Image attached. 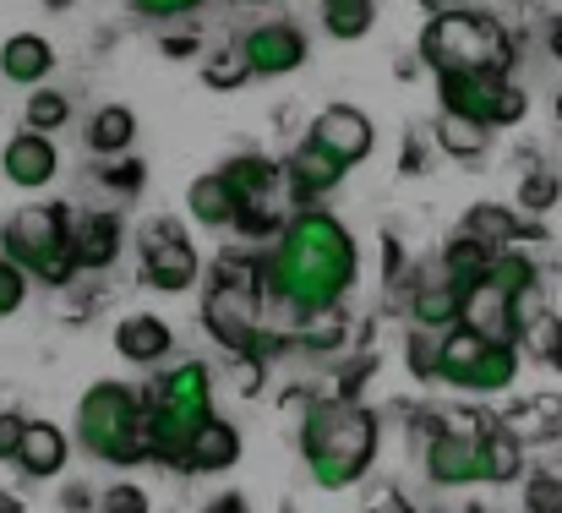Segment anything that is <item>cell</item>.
I'll list each match as a JSON object with an SVG mask.
<instances>
[{"label":"cell","instance_id":"obj_40","mask_svg":"<svg viewBox=\"0 0 562 513\" xmlns=\"http://www.w3.org/2000/svg\"><path fill=\"white\" fill-rule=\"evenodd\" d=\"M27 268L16 263V257H0V317H11V312H22V301H27Z\"/></svg>","mask_w":562,"mask_h":513},{"label":"cell","instance_id":"obj_50","mask_svg":"<svg viewBox=\"0 0 562 513\" xmlns=\"http://www.w3.org/2000/svg\"><path fill=\"white\" fill-rule=\"evenodd\" d=\"M547 44H552V55H558V60H562V16H558V22H552V27H547Z\"/></svg>","mask_w":562,"mask_h":513},{"label":"cell","instance_id":"obj_18","mask_svg":"<svg viewBox=\"0 0 562 513\" xmlns=\"http://www.w3.org/2000/svg\"><path fill=\"white\" fill-rule=\"evenodd\" d=\"M519 377V344L514 339H486L481 355L470 360V371L459 377L464 393H508Z\"/></svg>","mask_w":562,"mask_h":513},{"label":"cell","instance_id":"obj_29","mask_svg":"<svg viewBox=\"0 0 562 513\" xmlns=\"http://www.w3.org/2000/svg\"><path fill=\"white\" fill-rule=\"evenodd\" d=\"M492 257H497V246H486L481 235H459V241H448V252H442V274L453 279V285H481L486 274H492Z\"/></svg>","mask_w":562,"mask_h":513},{"label":"cell","instance_id":"obj_37","mask_svg":"<svg viewBox=\"0 0 562 513\" xmlns=\"http://www.w3.org/2000/svg\"><path fill=\"white\" fill-rule=\"evenodd\" d=\"M442 334H448V328H426V323H415V334H409V344H404V355H409V371H415V377H437Z\"/></svg>","mask_w":562,"mask_h":513},{"label":"cell","instance_id":"obj_17","mask_svg":"<svg viewBox=\"0 0 562 513\" xmlns=\"http://www.w3.org/2000/svg\"><path fill=\"white\" fill-rule=\"evenodd\" d=\"M115 349H121V360H132V366H159V360H170L176 334H170L165 317H154V312H132V317L115 328Z\"/></svg>","mask_w":562,"mask_h":513},{"label":"cell","instance_id":"obj_46","mask_svg":"<svg viewBox=\"0 0 562 513\" xmlns=\"http://www.w3.org/2000/svg\"><path fill=\"white\" fill-rule=\"evenodd\" d=\"M104 180H115V186H143V165H132V154H115V165L104 170Z\"/></svg>","mask_w":562,"mask_h":513},{"label":"cell","instance_id":"obj_4","mask_svg":"<svg viewBox=\"0 0 562 513\" xmlns=\"http://www.w3.org/2000/svg\"><path fill=\"white\" fill-rule=\"evenodd\" d=\"M420 60L431 71H475V66L508 71L514 44L492 16H481L470 5H453V11H431V22L420 27Z\"/></svg>","mask_w":562,"mask_h":513},{"label":"cell","instance_id":"obj_32","mask_svg":"<svg viewBox=\"0 0 562 513\" xmlns=\"http://www.w3.org/2000/svg\"><path fill=\"white\" fill-rule=\"evenodd\" d=\"M464 230H470V235H481V241H486V246H497V252H503V246H514V241L525 235V230H519V213H514V208H497V202L470 208Z\"/></svg>","mask_w":562,"mask_h":513},{"label":"cell","instance_id":"obj_13","mask_svg":"<svg viewBox=\"0 0 562 513\" xmlns=\"http://www.w3.org/2000/svg\"><path fill=\"white\" fill-rule=\"evenodd\" d=\"M350 175V165L339 159V154H328L323 143H301L295 154H290V170H284V180H290V197L301 202V208H312V197H328L339 180Z\"/></svg>","mask_w":562,"mask_h":513},{"label":"cell","instance_id":"obj_23","mask_svg":"<svg viewBox=\"0 0 562 513\" xmlns=\"http://www.w3.org/2000/svg\"><path fill=\"white\" fill-rule=\"evenodd\" d=\"M235 459H240V432H235L229 421L207 415V421L196 426L191 448H187V470H196V476H213V470H229Z\"/></svg>","mask_w":562,"mask_h":513},{"label":"cell","instance_id":"obj_42","mask_svg":"<svg viewBox=\"0 0 562 513\" xmlns=\"http://www.w3.org/2000/svg\"><path fill=\"white\" fill-rule=\"evenodd\" d=\"M525 110H530V99H525V88H519V82H503V93H497V115H492V126H519V121H525Z\"/></svg>","mask_w":562,"mask_h":513},{"label":"cell","instance_id":"obj_12","mask_svg":"<svg viewBox=\"0 0 562 513\" xmlns=\"http://www.w3.org/2000/svg\"><path fill=\"white\" fill-rule=\"evenodd\" d=\"M0 170L11 186H22V191H44L55 170H60V154H55V143H49V132H16L11 143H5V154H0Z\"/></svg>","mask_w":562,"mask_h":513},{"label":"cell","instance_id":"obj_15","mask_svg":"<svg viewBox=\"0 0 562 513\" xmlns=\"http://www.w3.org/2000/svg\"><path fill=\"white\" fill-rule=\"evenodd\" d=\"M66 459H71L66 432H60L55 421H27L22 448H16V470H22L27 481H55V476L66 470Z\"/></svg>","mask_w":562,"mask_h":513},{"label":"cell","instance_id":"obj_21","mask_svg":"<svg viewBox=\"0 0 562 513\" xmlns=\"http://www.w3.org/2000/svg\"><path fill=\"white\" fill-rule=\"evenodd\" d=\"M492 132H497V126H486V121H475V115H464V110H437V121H431L437 148H442L448 159H464V165H475V159L492 148Z\"/></svg>","mask_w":562,"mask_h":513},{"label":"cell","instance_id":"obj_19","mask_svg":"<svg viewBox=\"0 0 562 513\" xmlns=\"http://www.w3.org/2000/svg\"><path fill=\"white\" fill-rule=\"evenodd\" d=\"M159 404H170V410H181V415H196V421H207L213 415V377H207V366L202 360H181L176 371H165V382H159V393H154Z\"/></svg>","mask_w":562,"mask_h":513},{"label":"cell","instance_id":"obj_22","mask_svg":"<svg viewBox=\"0 0 562 513\" xmlns=\"http://www.w3.org/2000/svg\"><path fill=\"white\" fill-rule=\"evenodd\" d=\"M187 213L202 224V230H224V224H235V219H240V197H235V186L224 180V170L196 175V180H191Z\"/></svg>","mask_w":562,"mask_h":513},{"label":"cell","instance_id":"obj_33","mask_svg":"<svg viewBox=\"0 0 562 513\" xmlns=\"http://www.w3.org/2000/svg\"><path fill=\"white\" fill-rule=\"evenodd\" d=\"M22 121H27L33 132H60V126L71 121V104H66V93H55V88H33Z\"/></svg>","mask_w":562,"mask_h":513},{"label":"cell","instance_id":"obj_25","mask_svg":"<svg viewBox=\"0 0 562 513\" xmlns=\"http://www.w3.org/2000/svg\"><path fill=\"white\" fill-rule=\"evenodd\" d=\"M464 295H470V290L442 274V285H420V290L409 295V317L426 323V328H453V323H464Z\"/></svg>","mask_w":562,"mask_h":513},{"label":"cell","instance_id":"obj_7","mask_svg":"<svg viewBox=\"0 0 562 513\" xmlns=\"http://www.w3.org/2000/svg\"><path fill=\"white\" fill-rule=\"evenodd\" d=\"M143 274H148L154 290H170V295L196 285L202 263H196V246L187 241V230L176 219H154L143 230Z\"/></svg>","mask_w":562,"mask_h":513},{"label":"cell","instance_id":"obj_6","mask_svg":"<svg viewBox=\"0 0 562 513\" xmlns=\"http://www.w3.org/2000/svg\"><path fill=\"white\" fill-rule=\"evenodd\" d=\"M262 268L257 263H218L213 268V290H207V301H202V323H207V334L224 344L229 355H246V349H262Z\"/></svg>","mask_w":562,"mask_h":513},{"label":"cell","instance_id":"obj_41","mask_svg":"<svg viewBox=\"0 0 562 513\" xmlns=\"http://www.w3.org/2000/svg\"><path fill=\"white\" fill-rule=\"evenodd\" d=\"M525 509L530 513H562V476H536L525 487Z\"/></svg>","mask_w":562,"mask_h":513},{"label":"cell","instance_id":"obj_9","mask_svg":"<svg viewBox=\"0 0 562 513\" xmlns=\"http://www.w3.org/2000/svg\"><path fill=\"white\" fill-rule=\"evenodd\" d=\"M312 143H323L328 154H339L350 170L356 165H367L376 148V126L367 121V110H356V104H328L317 121H312V132H306Z\"/></svg>","mask_w":562,"mask_h":513},{"label":"cell","instance_id":"obj_27","mask_svg":"<svg viewBox=\"0 0 562 513\" xmlns=\"http://www.w3.org/2000/svg\"><path fill=\"white\" fill-rule=\"evenodd\" d=\"M224 180L235 186V197H240V208H246V202H268V197L279 191L284 170H279L268 154H235V159L224 165Z\"/></svg>","mask_w":562,"mask_h":513},{"label":"cell","instance_id":"obj_2","mask_svg":"<svg viewBox=\"0 0 562 513\" xmlns=\"http://www.w3.org/2000/svg\"><path fill=\"white\" fill-rule=\"evenodd\" d=\"M301 459L323 492H350L376 459V415L361 404H312L301 421Z\"/></svg>","mask_w":562,"mask_h":513},{"label":"cell","instance_id":"obj_8","mask_svg":"<svg viewBox=\"0 0 562 513\" xmlns=\"http://www.w3.org/2000/svg\"><path fill=\"white\" fill-rule=\"evenodd\" d=\"M240 55L251 60L257 77H290L306 66V33L295 22H257L240 38Z\"/></svg>","mask_w":562,"mask_h":513},{"label":"cell","instance_id":"obj_26","mask_svg":"<svg viewBox=\"0 0 562 513\" xmlns=\"http://www.w3.org/2000/svg\"><path fill=\"white\" fill-rule=\"evenodd\" d=\"M71 241H77V263L82 268H110L121 257V219L115 213H88L71 230Z\"/></svg>","mask_w":562,"mask_h":513},{"label":"cell","instance_id":"obj_20","mask_svg":"<svg viewBox=\"0 0 562 513\" xmlns=\"http://www.w3.org/2000/svg\"><path fill=\"white\" fill-rule=\"evenodd\" d=\"M49 71H55V49H49V38H38V33H11V38L0 44V77H5V82L38 88Z\"/></svg>","mask_w":562,"mask_h":513},{"label":"cell","instance_id":"obj_31","mask_svg":"<svg viewBox=\"0 0 562 513\" xmlns=\"http://www.w3.org/2000/svg\"><path fill=\"white\" fill-rule=\"evenodd\" d=\"M376 27V0H323V33L339 44H356Z\"/></svg>","mask_w":562,"mask_h":513},{"label":"cell","instance_id":"obj_24","mask_svg":"<svg viewBox=\"0 0 562 513\" xmlns=\"http://www.w3.org/2000/svg\"><path fill=\"white\" fill-rule=\"evenodd\" d=\"M464 323L481 328V334H492V339H519V334H514V295L497 290L492 279L470 285V295H464Z\"/></svg>","mask_w":562,"mask_h":513},{"label":"cell","instance_id":"obj_5","mask_svg":"<svg viewBox=\"0 0 562 513\" xmlns=\"http://www.w3.org/2000/svg\"><path fill=\"white\" fill-rule=\"evenodd\" d=\"M0 246H5V257H16L38 285H66V279L82 268L60 202H27V208H16V213L5 219V230H0Z\"/></svg>","mask_w":562,"mask_h":513},{"label":"cell","instance_id":"obj_16","mask_svg":"<svg viewBox=\"0 0 562 513\" xmlns=\"http://www.w3.org/2000/svg\"><path fill=\"white\" fill-rule=\"evenodd\" d=\"M196 426H202L196 415H181V410L148 399V426H143L148 459H159V465H187V448H191V437H196Z\"/></svg>","mask_w":562,"mask_h":513},{"label":"cell","instance_id":"obj_49","mask_svg":"<svg viewBox=\"0 0 562 513\" xmlns=\"http://www.w3.org/2000/svg\"><path fill=\"white\" fill-rule=\"evenodd\" d=\"M372 509H409V503H398V492L387 487V492H376V503H372Z\"/></svg>","mask_w":562,"mask_h":513},{"label":"cell","instance_id":"obj_36","mask_svg":"<svg viewBox=\"0 0 562 513\" xmlns=\"http://www.w3.org/2000/svg\"><path fill=\"white\" fill-rule=\"evenodd\" d=\"M519 344H525L536 360H562V317H552V312L530 317V323L519 328Z\"/></svg>","mask_w":562,"mask_h":513},{"label":"cell","instance_id":"obj_52","mask_svg":"<svg viewBox=\"0 0 562 513\" xmlns=\"http://www.w3.org/2000/svg\"><path fill=\"white\" fill-rule=\"evenodd\" d=\"M16 509H22V503H16L11 492H0V513H16Z\"/></svg>","mask_w":562,"mask_h":513},{"label":"cell","instance_id":"obj_35","mask_svg":"<svg viewBox=\"0 0 562 513\" xmlns=\"http://www.w3.org/2000/svg\"><path fill=\"white\" fill-rule=\"evenodd\" d=\"M497 290H508V295H519L525 285H536V263L525 257V252H514V246H503L497 257H492V274H486Z\"/></svg>","mask_w":562,"mask_h":513},{"label":"cell","instance_id":"obj_14","mask_svg":"<svg viewBox=\"0 0 562 513\" xmlns=\"http://www.w3.org/2000/svg\"><path fill=\"white\" fill-rule=\"evenodd\" d=\"M475 437H481V476H486L492 487H514V481L525 476V448H530V443H525L508 421H481Z\"/></svg>","mask_w":562,"mask_h":513},{"label":"cell","instance_id":"obj_34","mask_svg":"<svg viewBox=\"0 0 562 513\" xmlns=\"http://www.w3.org/2000/svg\"><path fill=\"white\" fill-rule=\"evenodd\" d=\"M257 71H251V60L235 49V55H213L207 66H202V82L213 88V93H235V88H246Z\"/></svg>","mask_w":562,"mask_h":513},{"label":"cell","instance_id":"obj_51","mask_svg":"<svg viewBox=\"0 0 562 513\" xmlns=\"http://www.w3.org/2000/svg\"><path fill=\"white\" fill-rule=\"evenodd\" d=\"M453 5H464V0H420V11L431 16V11H453Z\"/></svg>","mask_w":562,"mask_h":513},{"label":"cell","instance_id":"obj_48","mask_svg":"<svg viewBox=\"0 0 562 513\" xmlns=\"http://www.w3.org/2000/svg\"><path fill=\"white\" fill-rule=\"evenodd\" d=\"M207 509H213V513H224V509H229V513H240V509H246V503H240V498H235V492H229V498H213V503H207Z\"/></svg>","mask_w":562,"mask_h":513},{"label":"cell","instance_id":"obj_38","mask_svg":"<svg viewBox=\"0 0 562 513\" xmlns=\"http://www.w3.org/2000/svg\"><path fill=\"white\" fill-rule=\"evenodd\" d=\"M558 197H562V180L552 170H530L519 180V208L525 213H547V208H558Z\"/></svg>","mask_w":562,"mask_h":513},{"label":"cell","instance_id":"obj_3","mask_svg":"<svg viewBox=\"0 0 562 513\" xmlns=\"http://www.w3.org/2000/svg\"><path fill=\"white\" fill-rule=\"evenodd\" d=\"M148 399L132 393L126 382H93L77 404V443L99 465H143L148 459Z\"/></svg>","mask_w":562,"mask_h":513},{"label":"cell","instance_id":"obj_10","mask_svg":"<svg viewBox=\"0 0 562 513\" xmlns=\"http://www.w3.org/2000/svg\"><path fill=\"white\" fill-rule=\"evenodd\" d=\"M426 476H431V487H448V492L486 481L481 476V437L475 432H437L426 443Z\"/></svg>","mask_w":562,"mask_h":513},{"label":"cell","instance_id":"obj_28","mask_svg":"<svg viewBox=\"0 0 562 513\" xmlns=\"http://www.w3.org/2000/svg\"><path fill=\"white\" fill-rule=\"evenodd\" d=\"M508 426L525 437V443H558L562 437V393H536V399H525L514 415H508Z\"/></svg>","mask_w":562,"mask_h":513},{"label":"cell","instance_id":"obj_43","mask_svg":"<svg viewBox=\"0 0 562 513\" xmlns=\"http://www.w3.org/2000/svg\"><path fill=\"white\" fill-rule=\"evenodd\" d=\"M99 509L104 513H148V492H143V487H110V492H99Z\"/></svg>","mask_w":562,"mask_h":513},{"label":"cell","instance_id":"obj_47","mask_svg":"<svg viewBox=\"0 0 562 513\" xmlns=\"http://www.w3.org/2000/svg\"><path fill=\"white\" fill-rule=\"evenodd\" d=\"M191 49H196V38H165V55H191Z\"/></svg>","mask_w":562,"mask_h":513},{"label":"cell","instance_id":"obj_45","mask_svg":"<svg viewBox=\"0 0 562 513\" xmlns=\"http://www.w3.org/2000/svg\"><path fill=\"white\" fill-rule=\"evenodd\" d=\"M22 432H27V415L5 410V415H0V459H16V448H22Z\"/></svg>","mask_w":562,"mask_h":513},{"label":"cell","instance_id":"obj_30","mask_svg":"<svg viewBox=\"0 0 562 513\" xmlns=\"http://www.w3.org/2000/svg\"><path fill=\"white\" fill-rule=\"evenodd\" d=\"M88 143H93V154H99V159L126 154V148L137 143V115H132L126 104H104V110L88 121Z\"/></svg>","mask_w":562,"mask_h":513},{"label":"cell","instance_id":"obj_11","mask_svg":"<svg viewBox=\"0 0 562 513\" xmlns=\"http://www.w3.org/2000/svg\"><path fill=\"white\" fill-rule=\"evenodd\" d=\"M503 82H508V71H486V66H475V71H437V99H442V110H464V115L492 126Z\"/></svg>","mask_w":562,"mask_h":513},{"label":"cell","instance_id":"obj_39","mask_svg":"<svg viewBox=\"0 0 562 513\" xmlns=\"http://www.w3.org/2000/svg\"><path fill=\"white\" fill-rule=\"evenodd\" d=\"M301 328H306V334H301L306 349H339V344H345V312H339V306H328V312L306 317Z\"/></svg>","mask_w":562,"mask_h":513},{"label":"cell","instance_id":"obj_1","mask_svg":"<svg viewBox=\"0 0 562 513\" xmlns=\"http://www.w3.org/2000/svg\"><path fill=\"white\" fill-rule=\"evenodd\" d=\"M361 274V246L356 235L323 213V208H301L295 219L279 224V241L262 263V290L295 317H317L328 306H345L350 285Z\"/></svg>","mask_w":562,"mask_h":513},{"label":"cell","instance_id":"obj_44","mask_svg":"<svg viewBox=\"0 0 562 513\" xmlns=\"http://www.w3.org/2000/svg\"><path fill=\"white\" fill-rule=\"evenodd\" d=\"M126 5L143 11V16H159V22H165V16H191V11H202L207 0H126Z\"/></svg>","mask_w":562,"mask_h":513},{"label":"cell","instance_id":"obj_53","mask_svg":"<svg viewBox=\"0 0 562 513\" xmlns=\"http://www.w3.org/2000/svg\"><path fill=\"white\" fill-rule=\"evenodd\" d=\"M558 121H562V93H558Z\"/></svg>","mask_w":562,"mask_h":513}]
</instances>
